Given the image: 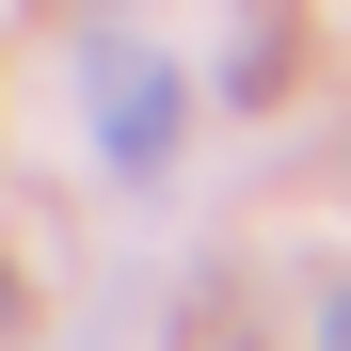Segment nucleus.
I'll list each match as a JSON object with an SVG mask.
<instances>
[{
	"instance_id": "nucleus-1",
	"label": "nucleus",
	"mask_w": 351,
	"mask_h": 351,
	"mask_svg": "<svg viewBox=\"0 0 351 351\" xmlns=\"http://www.w3.org/2000/svg\"><path fill=\"white\" fill-rule=\"evenodd\" d=\"M80 96H96V160L128 176V192H144V176H176V144H192V80H176L160 48L96 32V48H80Z\"/></svg>"
},
{
	"instance_id": "nucleus-2",
	"label": "nucleus",
	"mask_w": 351,
	"mask_h": 351,
	"mask_svg": "<svg viewBox=\"0 0 351 351\" xmlns=\"http://www.w3.org/2000/svg\"><path fill=\"white\" fill-rule=\"evenodd\" d=\"M319 351H351V287H319Z\"/></svg>"
},
{
	"instance_id": "nucleus-3",
	"label": "nucleus",
	"mask_w": 351,
	"mask_h": 351,
	"mask_svg": "<svg viewBox=\"0 0 351 351\" xmlns=\"http://www.w3.org/2000/svg\"><path fill=\"white\" fill-rule=\"evenodd\" d=\"M0 319H16V287H0Z\"/></svg>"
}]
</instances>
